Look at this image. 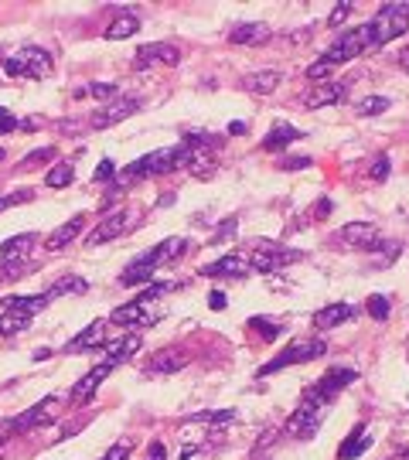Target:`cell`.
Listing matches in <instances>:
<instances>
[{
	"instance_id": "6da1fadb",
	"label": "cell",
	"mask_w": 409,
	"mask_h": 460,
	"mask_svg": "<svg viewBox=\"0 0 409 460\" xmlns=\"http://www.w3.org/2000/svg\"><path fill=\"white\" fill-rule=\"evenodd\" d=\"M188 143L181 140V143H174V147H160V150L147 153L140 160H133L130 168L120 174V184H130V181H140V178H157V174H167L174 168H185L188 164Z\"/></svg>"
},
{
	"instance_id": "7a4b0ae2",
	"label": "cell",
	"mask_w": 409,
	"mask_h": 460,
	"mask_svg": "<svg viewBox=\"0 0 409 460\" xmlns=\"http://www.w3.org/2000/svg\"><path fill=\"white\" fill-rule=\"evenodd\" d=\"M368 28H372V48H382L395 38H403L409 31V0L382 4V11L368 21Z\"/></svg>"
},
{
	"instance_id": "3957f363",
	"label": "cell",
	"mask_w": 409,
	"mask_h": 460,
	"mask_svg": "<svg viewBox=\"0 0 409 460\" xmlns=\"http://www.w3.org/2000/svg\"><path fill=\"white\" fill-rule=\"evenodd\" d=\"M4 72L14 78H45L51 72V55L45 48H21L4 58Z\"/></svg>"
},
{
	"instance_id": "277c9868",
	"label": "cell",
	"mask_w": 409,
	"mask_h": 460,
	"mask_svg": "<svg viewBox=\"0 0 409 460\" xmlns=\"http://www.w3.org/2000/svg\"><path fill=\"white\" fill-rule=\"evenodd\" d=\"M355 379H358V372H355V368H331V372H324L314 385H307V392H304V399H300V402L324 406L328 399H334L341 389H348V385L355 382Z\"/></svg>"
},
{
	"instance_id": "5b68a950",
	"label": "cell",
	"mask_w": 409,
	"mask_h": 460,
	"mask_svg": "<svg viewBox=\"0 0 409 460\" xmlns=\"http://www.w3.org/2000/svg\"><path fill=\"white\" fill-rule=\"evenodd\" d=\"M362 51H372V28H368V24L345 31V34L324 51V61H331V65L338 68L341 61H351L355 55H362Z\"/></svg>"
},
{
	"instance_id": "8992f818",
	"label": "cell",
	"mask_w": 409,
	"mask_h": 460,
	"mask_svg": "<svg viewBox=\"0 0 409 460\" xmlns=\"http://www.w3.org/2000/svg\"><path fill=\"white\" fill-rule=\"evenodd\" d=\"M34 245H38V235L31 232H24V235H11L7 242L0 245V270L4 276H21L24 273V266L31 260Z\"/></svg>"
},
{
	"instance_id": "52a82bcc",
	"label": "cell",
	"mask_w": 409,
	"mask_h": 460,
	"mask_svg": "<svg viewBox=\"0 0 409 460\" xmlns=\"http://www.w3.org/2000/svg\"><path fill=\"white\" fill-rule=\"evenodd\" d=\"M137 225H140V212H137V208L113 212V215H106L93 232H89V245H103V242H113V239H123L126 232H133Z\"/></svg>"
},
{
	"instance_id": "ba28073f",
	"label": "cell",
	"mask_w": 409,
	"mask_h": 460,
	"mask_svg": "<svg viewBox=\"0 0 409 460\" xmlns=\"http://www.w3.org/2000/svg\"><path fill=\"white\" fill-rule=\"evenodd\" d=\"M324 354V341H294L286 352H280L273 362H266V365L259 368V379L263 375H273V372H280V368H290V365H304V362H314V358H321Z\"/></svg>"
},
{
	"instance_id": "9c48e42d",
	"label": "cell",
	"mask_w": 409,
	"mask_h": 460,
	"mask_svg": "<svg viewBox=\"0 0 409 460\" xmlns=\"http://www.w3.org/2000/svg\"><path fill=\"white\" fill-rule=\"evenodd\" d=\"M300 252L297 249H284V245H273V242H263L256 252H252V270L256 273H276V270H284L290 262H297Z\"/></svg>"
},
{
	"instance_id": "30bf717a",
	"label": "cell",
	"mask_w": 409,
	"mask_h": 460,
	"mask_svg": "<svg viewBox=\"0 0 409 460\" xmlns=\"http://www.w3.org/2000/svg\"><path fill=\"white\" fill-rule=\"evenodd\" d=\"M62 413V399L58 396H45L38 406H31L28 413L14 416V426L17 433H24V429H34V426H48V423H55Z\"/></svg>"
},
{
	"instance_id": "8fae6325",
	"label": "cell",
	"mask_w": 409,
	"mask_h": 460,
	"mask_svg": "<svg viewBox=\"0 0 409 460\" xmlns=\"http://www.w3.org/2000/svg\"><path fill=\"white\" fill-rule=\"evenodd\" d=\"M181 61V51L167 41H154V45L137 48L133 55V68H150V65H177Z\"/></svg>"
},
{
	"instance_id": "7c38bea8",
	"label": "cell",
	"mask_w": 409,
	"mask_h": 460,
	"mask_svg": "<svg viewBox=\"0 0 409 460\" xmlns=\"http://www.w3.org/2000/svg\"><path fill=\"white\" fill-rule=\"evenodd\" d=\"M331 239L341 245H355V249H372V245L378 242V232L372 222H348V225H341Z\"/></svg>"
},
{
	"instance_id": "4fadbf2b",
	"label": "cell",
	"mask_w": 409,
	"mask_h": 460,
	"mask_svg": "<svg viewBox=\"0 0 409 460\" xmlns=\"http://www.w3.org/2000/svg\"><path fill=\"white\" fill-rule=\"evenodd\" d=\"M321 413H324V406L300 402L297 413L286 419V433H290V436H314L317 426H321Z\"/></svg>"
},
{
	"instance_id": "5bb4252c",
	"label": "cell",
	"mask_w": 409,
	"mask_h": 460,
	"mask_svg": "<svg viewBox=\"0 0 409 460\" xmlns=\"http://www.w3.org/2000/svg\"><path fill=\"white\" fill-rule=\"evenodd\" d=\"M137 109H140V103H137V99H113L110 106H99V109H95L89 123H93L95 130H106V126H116V123L130 120Z\"/></svg>"
},
{
	"instance_id": "9a60e30c",
	"label": "cell",
	"mask_w": 409,
	"mask_h": 460,
	"mask_svg": "<svg viewBox=\"0 0 409 460\" xmlns=\"http://www.w3.org/2000/svg\"><path fill=\"white\" fill-rule=\"evenodd\" d=\"M188 362H191L188 352H181V348H160V352L147 362L143 372H147V375H177Z\"/></svg>"
},
{
	"instance_id": "2e32d148",
	"label": "cell",
	"mask_w": 409,
	"mask_h": 460,
	"mask_svg": "<svg viewBox=\"0 0 409 460\" xmlns=\"http://www.w3.org/2000/svg\"><path fill=\"white\" fill-rule=\"evenodd\" d=\"M103 341H106V321H93L89 327H82L79 334L65 344V352L68 354H86V352H95Z\"/></svg>"
},
{
	"instance_id": "e0dca14e",
	"label": "cell",
	"mask_w": 409,
	"mask_h": 460,
	"mask_svg": "<svg viewBox=\"0 0 409 460\" xmlns=\"http://www.w3.org/2000/svg\"><path fill=\"white\" fill-rule=\"evenodd\" d=\"M110 372H113V365L106 362V358H103V362H99V365H95L93 372H86V375H82V382L76 385V389H72V402H76V406L89 402V399L95 396V389L106 382V375H110Z\"/></svg>"
},
{
	"instance_id": "ac0fdd59",
	"label": "cell",
	"mask_w": 409,
	"mask_h": 460,
	"mask_svg": "<svg viewBox=\"0 0 409 460\" xmlns=\"http://www.w3.org/2000/svg\"><path fill=\"white\" fill-rule=\"evenodd\" d=\"M147 307H150V300L143 297V293H137L130 304L116 307L113 310V324H123V327H140V324H150V317H147Z\"/></svg>"
},
{
	"instance_id": "d6986e66",
	"label": "cell",
	"mask_w": 409,
	"mask_h": 460,
	"mask_svg": "<svg viewBox=\"0 0 409 460\" xmlns=\"http://www.w3.org/2000/svg\"><path fill=\"white\" fill-rule=\"evenodd\" d=\"M348 86H351V82H341V78H328V82H321V86L307 96V106L321 109V106H331V103H341V99L348 96Z\"/></svg>"
},
{
	"instance_id": "ffe728a7",
	"label": "cell",
	"mask_w": 409,
	"mask_h": 460,
	"mask_svg": "<svg viewBox=\"0 0 409 460\" xmlns=\"http://www.w3.org/2000/svg\"><path fill=\"white\" fill-rule=\"evenodd\" d=\"M154 273H157V262H154L150 252H143L140 260H133L123 273H120V283H123V287H140V283H150Z\"/></svg>"
},
{
	"instance_id": "44dd1931",
	"label": "cell",
	"mask_w": 409,
	"mask_h": 460,
	"mask_svg": "<svg viewBox=\"0 0 409 460\" xmlns=\"http://www.w3.org/2000/svg\"><path fill=\"white\" fill-rule=\"evenodd\" d=\"M82 229H86V215H72V218H68L65 225H58V229L48 235V242H45V245L51 249V252H58V249H65L68 242H76Z\"/></svg>"
},
{
	"instance_id": "7402d4cb",
	"label": "cell",
	"mask_w": 409,
	"mask_h": 460,
	"mask_svg": "<svg viewBox=\"0 0 409 460\" xmlns=\"http://www.w3.org/2000/svg\"><path fill=\"white\" fill-rule=\"evenodd\" d=\"M229 41L232 45H263V41H269V28L259 21H242L229 31Z\"/></svg>"
},
{
	"instance_id": "603a6c76",
	"label": "cell",
	"mask_w": 409,
	"mask_h": 460,
	"mask_svg": "<svg viewBox=\"0 0 409 460\" xmlns=\"http://www.w3.org/2000/svg\"><path fill=\"white\" fill-rule=\"evenodd\" d=\"M280 72H273V68H263V72H252V76L242 78V89L252 92V96H269V92L280 89Z\"/></svg>"
},
{
	"instance_id": "cb8c5ba5",
	"label": "cell",
	"mask_w": 409,
	"mask_h": 460,
	"mask_svg": "<svg viewBox=\"0 0 409 460\" xmlns=\"http://www.w3.org/2000/svg\"><path fill=\"white\" fill-rule=\"evenodd\" d=\"M48 304H51L48 293H41V297H7V300H4V310H7V314H21V317H34V314L45 310Z\"/></svg>"
},
{
	"instance_id": "d4e9b609",
	"label": "cell",
	"mask_w": 409,
	"mask_h": 460,
	"mask_svg": "<svg viewBox=\"0 0 409 460\" xmlns=\"http://www.w3.org/2000/svg\"><path fill=\"white\" fill-rule=\"evenodd\" d=\"M368 446H372V433H368L365 426H355L351 433H348V440L341 444L338 457H341V460H358L365 450H368Z\"/></svg>"
},
{
	"instance_id": "484cf974",
	"label": "cell",
	"mask_w": 409,
	"mask_h": 460,
	"mask_svg": "<svg viewBox=\"0 0 409 460\" xmlns=\"http://www.w3.org/2000/svg\"><path fill=\"white\" fill-rule=\"evenodd\" d=\"M345 321H351V307L348 304H328L314 314V327H321V331H331V327H338Z\"/></svg>"
},
{
	"instance_id": "4316f807",
	"label": "cell",
	"mask_w": 409,
	"mask_h": 460,
	"mask_svg": "<svg viewBox=\"0 0 409 460\" xmlns=\"http://www.w3.org/2000/svg\"><path fill=\"white\" fill-rule=\"evenodd\" d=\"M140 334H126L123 341H116V344H113L110 348V354H106V362H110L113 368L116 365H123V362H130V358H133V354L140 352Z\"/></svg>"
},
{
	"instance_id": "83f0119b",
	"label": "cell",
	"mask_w": 409,
	"mask_h": 460,
	"mask_svg": "<svg viewBox=\"0 0 409 460\" xmlns=\"http://www.w3.org/2000/svg\"><path fill=\"white\" fill-rule=\"evenodd\" d=\"M140 17L137 14H123V17H116V21H110V28L103 31L110 41H123V38H133L137 31H140Z\"/></svg>"
},
{
	"instance_id": "f1b7e54d",
	"label": "cell",
	"mask_w": 409,
	"mask_h": 460,
	"mask_svg": "<svg viewBox=\"0 0 409 460\" xmlns=\"http://www.w3.org/2000/svg\"><path fill=\"white\" fill-rule=\"evenodd\" d=\"M246 262L239 260V256H222L219 262H208L202 266V276H246Z\"/></svg>"
},
{
	"instance_id": "f546056e",
	"label": "cell",
	"mask_w": 409,
	"mask_h": 460,
	"mask_svg": "<svg viewBox=\"0 0 409 460\" xmlns=\"http://www.w3.org/2000/svg\"><path fill=\"white\" fill-rule=\"evenodd\" d=\"M185 249H188V239H164V242H160L150 256H154V262H157V266H167V262L181 260V256H185Z\"/></svg>"
},
{
	"instance_id": "4dcf8cb0",
	"label": "cell",
	"mask_w": 409,
	"mask_h": 460,
	"mask_svg": "<svg viewBox=\"0 0 409 460\" xmlns=\"http://www.w3.org/2000/svg\"><path fill=\"white\" fill-rule=\"evenodd\" d=\"M188 150H191V147H188ZM185 168H188L198 181H204V178H212V174L219 170V164H215V157H212V153L191 150V157H188V164H185Z\"/></svg>"
},
{
	"instance_id": "1f68e13d",
	"label": "cell",
	"mask_w": 409,
	"mask_h": 460,
	"mask_svg": "<svg viewBox=\"0 0 409 460\" xmlns=\"http://www.w3.org/2000/svg\"><path fill=\"white\" fill-rule=\"evenodd\" d=\"M300 137H304V133L294 130V126H273L266 133V140H263V147H266V150H284V147H290V143Z\"/></svg>"
},
{
	"instance_id": "d6a6232c",
	"label": "cell",
	"mask_w": 409,
	"mask_h": 460,
	"mask_svg": "<svg viewBox=\"0 0 409 460\" xmlns=\"http://www.w3.org/2000/svg\"><path fill=\"white\" fill-rule=\"evenodd\" d=\"M72 178H76V168H72L68 160H58V164L45 174V188H68Z\"/></svg>"
},
{
	"instance_id": "836d02e7",
	"label": "cell",
	"mask_w": 409,
	"mask_h": 460,
	"mask_svg": "<svg viewBox=\"0 0 409 460\" xmlns=\"http://www.w3.org/2000/svg\"><path fill=\"white\" fill-rule=\"evenodd\" d=\"M86 290H89V283H86L82 276L68 273V276H62V280H55V287L48 290V297H62V293H86Z\"/></svg>"
},
{
	"instance_id": "e575fe53",
	"label": "cell",
	"mask_w": 409,
	"mask_h": 460,
	"mask_svg": "<svg viewBox=\"0 0 409 460\" xmlns=\"http://www.w3.org/2000/svg\"><path fill=\"white\" fill-rule=\"evenodd\" d=\"M28 201H34V188L4 191V195H0V212H4V208H17V205H28Z\"/></svg>"
},
{
	"instance_id": "d590c367",
	"label": "cell",
	"mask_w": 409,
	"mask_h": 460,
	"mask_svg": "<svg viewBox=\"0 0 409 460\" xmlns=\"http://www.w3.org/2000/svg\"><path fill=\"white\" fill-rule=\"evenodd\" d=\"M393 106L385 96H365L362 103H358V116H378V113H385V109Z\"/></svg>"
},
{
	"instance_id": "8d00e7d4",
	"label": "cell",
	"mask_w": 409,
	"mask_h": 460,
	"mask_svg": "<svg viewBox=\"0 0 409 460\" xmlns=\"http://www.w3.org/2000/svg\"><path fill=\"white\" fill-rule=\"evenodd\" d=\"M368 314H372L376 321H385V317H389V297L372 293V297H368Z\"/></svg>"
},
{
	"instance_id": "74e56055",
	"label": "cell",
	"mask_w": 409,
	"mask_h": 460,
	"mask_svg": "<svg viewBox=\"0 0 409 460\" xmlns=\"http://www.w3.org/2000/svg\"><path fill=\"white\" fill-rule=\"evenodd\" d=\"M31 324V317H21V314H7L0 317V334H14V331H24Z\"/></svg>"
},
{
	"instance_id": "f35d334b",
	"label": "cell",
	"mask_w": 409,
	"mask_h": 460,
	"mask_svg": "<svg viewBox=\"0 0 409 460\" xmlns=\"http://www.w3.org/2000/svg\"><path fill=\"white\" fill-rule=\"evenodd\" d=\"M89 96H93V99H116V96H120V86H116V82H93V86H89Z\"/></svg>"
},
{
	"instance_id": "ab89813d",
	"label": "cell",
	"mask_w": 409,
	"mask_h": 460,
	"mask_svg": "<svg viewBox=\"0 0 409 460\" xmlns=\"http://www.w3.org/2000/svg\"><path fill=\"white\" fill-rule=\"evenodd\" d=\"M252 327H256V331H259V334L266 337V341H273V337H280V331H284V327H276V324L273 321H266V317H252Z\"/></svg>"
},
{
	"instance_id": "60d3db41",
	"label": "cell",
	"mask_w": 409,
	"mask_h": 460,
	"mask_svg": "<svg viewBox=\"0 0 409 460\" xmlns=\"http://www.w3.org/2000/svg\"><path fill=\"white\" fill-rule=\"evenodd\" d=\"M351 11H355V4H334V7H331L328 24L331 28H341V24H345V17L351 14Z\"/></svg>"
},
{
	"instance_id": "b9f144b4",
	"label": "cell",
	"mask_w": 409,
	"mask_h": 460,
	"mask_svg": "<svg viewBox=\"0 0 409 460\" xmlns=\"http://www.w3.org/2000/svg\"><path fill=\"white\" fill-rule=\"evenodd\" d=\"M331 72H334V65H331V61H314V65H311V68H307V78H314V82H328V76Z\"/></svg>"
},
{
	"instance_id": "7bdbcfd3",
	"label": "cell",
	"mask_w": 409,
	"mask_h": 460,
	"mask_svg": "<svg viewBox=\"0 0 409 460\" xmlns=\"http://www.w3.org/2000/svg\"><path fill=\"white\" fill-rule=\"evenodd\" d=\"M130 450H133V444H130V440H120V444H113L99 460H126L130 457Z\"/></svg>"
},
{
	"instance_id": "ee69618b",
	"label": "cell",
	"mask_w": 409,
	"mask_h": 460,
	"mask_svg": "<svg viewBox=\"0 0 409 460\" xmlns=\"http://www.w3.org/2000/svg\"><path fill=\"white\" fill-rule=\"evenodd\" d=\"M389 168H393V164H389V157L382 153L376 164H372V181H385V178H389Z\"/></svg>"
},
{
	"instance_id": "f6af8a7d",
	"label": "cell",
	"mask_w": 409,
	"mask_h": 460,
	"mask_svg": "<svg viewBox=\"0 0 409 460\" xmlns=\"http://www.w3.org/2000/svg\"><path fill=\"white\" fill-rule=\"evenodd\" d=\"M284 170H300V168H311V157H284L280 160Z\"/></svg>"
},
{
	"instance_id": "bcb514c9",
	"label": "cell",
	"mask_w": 409,
	"mask_h": 460,
	"mask_svg": "<svg viewBox=\"0 0 409 460\" xmlns=\"http://www.w3.org/2000/svg\"><path fill=\"white\" fill-rule=\"evenodd\" d=\"M113 174H116V164H113V160H103V164H99V168H95L93 181H110Z\"/></svg>"
},
{
	"instance_id": "7dc6e473",
	"label": "cell",
	"mask_w": 409,
	"mask_h": 460,
	"mask_svg": "<svg viewBox=\"0 0 409 460\" xmlns=\"http://www.w3.org/2000/svg\"><path fill=\"white\" fill-rule=\"evenodd\" d=\"M48 157H55V147H41V150H31L28 153V160H24V168H31L38 160H48Z\"/></svg>"
},
{
	"instance_id": "c3c4849f",
	"label": "cell",
	"mask_w": 409,
	"mask_h": 460,
	"mask_svg": "<svg viewBox=\"0 0 409 460\" xmlns=\"http://www.w3.org/2000/svg\"><path fill=\"white\" fill-rule=\"evenodd\" d=\"M11 130H21V120H17V116H11V113H7V116H4V120H0V137H7V133H11Z\"/></svg>"
},
{
	"instance_id": "681fc988",
	"label": "cell",
	"mask_w": 409,
	"mask_h": 460,
	"mask_svg": "<svg viewBox=\"0 0 409 460\" xmlns=\"http://www.w3.org/2000/svg\"><path fill=\"white\" fill-rule=\"evenodd\" d=\"M147 460H167V450H164V444H160V440H154V444H150Z\"/></svg>"
},
{
	"instance_id": "f907efd6",
	"label": "cell",
	"mask_w": 409,
	"mask_h": 460,
	"mask_svg": "<svg viewBox=\"0 0 409 460\" xmlns=\"http://www.w3.org/2000/svg\"><path fill=\"white\" fill-rule=\"evenodd\" d=\"M236 218H229V222H222V229H219V235H215V239H212V245H219L222 239H225V235H229V232H236Z\"/></svg>"
},
{
	"instance_id": "816d5d0a",
	"label": "cell",
	"mask_w": 409,
	"mask_h": 460,
	"mask_svg": "<svg viewBox=\"0 0 409 460\" xmlns=\"http://www.w3.org/2000/svg\"><path fill=\"white\" fill-rule=\"evenodd\" d=\"M11 433H17V426H14V419H0V444L11 436Z\"/></svg>"
},
{
	"instance_id": "f5cc1de1",
	"label": "cell",
	"mask_w": 409,
	"mask_h": 460,
	"mask_svg": "<svg viewBox=\"0 0 409 460\" xmlns=\"http://www.w3.org/2000/svg\"><path fill=\"white\" fill-rule=\"evenodd\" d=\"M208 297H212V300H208V304H212V310H222V307H225V293H208Z\"/></svg>"
},
{
	"instance_id": "db71d44e",
	"label": "cell",
	"mask_w": 409,
	"mask_h": 460,
	"mask_svg": "<svg viewBox=\"0 0 409 460\" xmlns=\"http://www.w3.org/2000/svg\"><path fill=\"white\" fill-rule=\"evenodd\" d=\"M229 133H232V137H242V133H246V123H242V120L229 123Z\"/></svg>"
},
{
	"instance_id": "11a10c76",
	"label": "cell",
	"mask_w": 409,
	"mask_h": 460,
	"mask_svg": "<svg viewBox=\"0 0 409 460\" xmlns=\"http://www.w3.org/2000/svg\"><path fill=\"white\" fill-rule=\"evenodd\" d=\"M317 212H321V215H317V218H328V212H331V201L324 198V201H321V205H317Z\"/></svg>"
},
{
	"instance_id": "9f6ffc18",
	"label": "cell",
	"mask_w": 409,
	"mask_h": 460,
	"mask_svg": "<svg viewBox=\"0 0 409 460\" xmlns=\"http://www.w3.org/2000/svg\"><path fill=\"white\" fill-rule=\"evenodd\" d=\"M21 126H24V130H34V126H41V120H38V116H31V120H24Z\"/></svg>"
},
{
	"instance_id": "6f0895ef",
	"label": "cell",
	"mask_w": 409,
	"mask_h": 460,
	"mask_svg": "<svg viewBox=\"0 0 409 460\" xmlns=\"http://www.w3.org/2000/svg\"><path fill=\"white\" fill-rule=\"evenodd\" d=\"M403 65H409V48H406V55H403Z\"/></svg>"
},
{
	"instance_id": "680465c9",
	"label": "cell",
	"mask_w": 409,
	"mask_h": 460,
	"mask_svg": "<svg viewBox=\"0 0 409 460\" xmlns=\"http://www.w3.org/2000/svg\"><path fill=\"white\" fill-rule=\"evenodd\" d=\"M4 116H7V109H4V106H0V120H4Z\"/></svg>"
}]
</instances>
